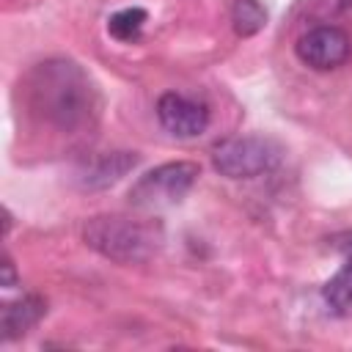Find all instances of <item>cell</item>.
<instances>
[{"instance_id":"obj_2","label":"cell","mask_w":352,"mask_h":352,"mask_svg":"<svg viewBox=\"0 0 352 352\" xmlns=\"http://www.w3.org/2000/svg\"><path fill=\"white\" fill-rule=\"evenodd\" d=\"M82 239L88 248L118 264H140L154 256L162 242L157 226L126 217V214H96L82 226Z\"/></svg>"},{"instance_id":"obj_11","label":"cell","mask_w":352,"mask_h":352,"mask_svg":"<svg viewBox=\"0 0 352 352\" xmlns=\"http://www.w3.org/2000/svg\"><path fill=\"white\" fill-rule=\"evenodd\" d=\"M231 22H234V33L248 38L267 25V11L258 0H236L231 8Z\"/></svg>"},{"instance_id":"obj_3","label":"cell","mask_w":352,"mask_h":352,"mask_svg":"<svg viewBox=\"0 0 352 352\" xmlns=\"http://www.w3.org/2000/svg\"><path fill=\"white\" fill-rule=\"evenodd\" d=\"M201 168L198 162L190 160H176V162H162L151 170H146L132 187H129V206L140 212H162L176 204L192 190L198 182Z\"/></svg>"},{"instance_id":"obj_4","label":"cell","mask_w":352,"mask_h":352,"mask_svg":"<svg viewBox=\"0 0 352 352\" xmlns=\"http://www.w3.org/2000/svg\"><path fill=\"white\" fill-rule=\"evenodd\" d=\"M280 160V146L267 135H239L214 143L212 165L228 179H253L275 168Z\"/></svg>"},{"instance_id":"obj_5","label":"cell","mask_w":352,"mask_h":352,"mask_svg":"<svg viewBox=\"0 0 352 352\" xmlns=\"http://www.w3.org/2000/svg\"><path fill=\"white\" fill-rule=\"evenodd\" d=\"M294 52L305 66L316 72H330L346 63V58L352 55V38L336 25H319L297 38Z\"/></svg>"},{"instance_id":"obj_1","label":"cell","mask_w":352,"mask_h":352,"mask_svg":"<svg viewBox=\"0 0 352 352\" xmlns=\"http://www.w3.org/2000/svg\"><path fill=\"white\" fill-rule=\"evenodd\" d=\"M33 96L47 121L60 129H72L82 124L91 113V82L88 77L69 60L41 63L33 82Z\"/></svg>"},{"instance_id":"obj_12","label":"cell","mask_w":352,"mask_h":352,"mask_svg":"<svg viewBox=\"0 0 352 352\" xmlns=\"http://www.w3.org/2000/svg\"><path fill=\"white\" fill-rule=\"evenodd\" d=\"M3 275H6L3 286H6V289H14V280H16V278H14V264H11V258H8V256L3 258Z\"/></svg>"},{"instance_id":"obj_10","label":"cell","mask_w":352,"mask_h":352,"mask_svg":"<svg viewBox=\"0 0 352 352\" xmlns=\"http://www.w3.org/2000/svg\"><path fill=\"white\" fill-rule=\"evenodd\" d=\"M146 19H148V14H146V8H140V6L121 8V11H116V14L107 19V33H110L116 41H124V44L138 41L140 33H143Z\"/></svg>"},{"instance_id":"obj_7","label":"cell","mask_w":352,"mask_h":352,"mask_svg":"<svg viewBox=\"0 0 352 352\" xmlns=\"http://www.w3.org/2000/svg\"><path fill=\"white\" fill-rule=\"evenodd\" d=\"M47 314V300L38 297V294H25L14 302H6L3 305V314H0V324H3V338L11 341V338H19L25 336L33 324H38V319Z\"/></svg>"},{"instance_id":"obj_8","label":"cell","mask_w":352,"mask_h":352,"mask_svg":"<svg viewBox=\"0 0 352 352\" xmlns=\"http://www.w3.org/2000/svg\"><path fill=\"white\" fill-rule=\"evenodd\" d=\"M138 165V154L135 151H113V154H102L99 160H94L85 170H82V187L88 190H102L116 184L124 173H129Z\"/></svg>"},{"instance_id":"obj_6","label":"cell","mask_w":352,"mask_h":352,"mask_svg":"<svg viewBox=\"0 0 352 352\" xmlns=\"http://www.w3.org/2000/svg\"><path fill=\"white\" fill-rule=\"evenodd\" d=\"M157 118L173 138H198L209 126V107L184 94H162L157 99Z\"/></svg>"},{"instance_id":"obj_9","label":"cell","mask_w":352,"mask_h":352,"mask_svg":"<svg viewBox=\"0 0 352 352\" xmlns=\"http://www.w3.org/2000/svg\"><path fill=\"white\" fill-rule=\"evenodd\" d=\"M324 302L338 316H352V261H346L322 289Z\"/></svg>"}]
</instances>
